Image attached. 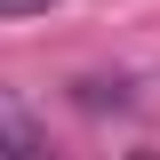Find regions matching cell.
<instances>
[{
	"instance_id": "obj_2",
	"label": "cell",
	"mask_w": 160,
	"mask_h": 160,
	"mask_svg": "<svg viewBox=\"0 0 160 160\" xmlns=\"http://www.w3.org/2000/svg\"><path fill=\"white\" fill-rule=\"evenodd\" d=\"M32 8H48V0H0V16H32Z\"/></svg>"
},
{
	"instance_id": "obj_1",
	"label": "cell",
	"mask_w": 160,
	"mask_h": 160,
	"mask_svg": "<svg viewBox=\"0 0 160 160\" xmlns=\"http://www.w3.org/2000/svg\"><path fill=\"white\" fill-rule=\"evenodd\" d=\"M0 160H56L48 136H40V120L16 104V88H0Z\"/></svg>"
}]
</instances>
